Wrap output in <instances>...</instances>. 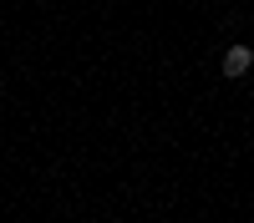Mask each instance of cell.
Returning <instances> with one entry per match:
<instances>
[{
	"label": "cell",
	"mask_w": 254,
	"mask_h": 223,
	"mask_svg": "<svg viewBox=\"0 0 254 223\" xmlns=\"http://www.w3.org/2000/svg\"><path fill=\"white\" fill-rule=\"evenodd\" d=\"M249 66H254V51L249 46H229L224 51V76H244Z\"/></svg>",
	"instance_id": "1"
}]
</instances>
